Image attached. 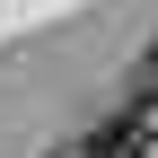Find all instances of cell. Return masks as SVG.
Returning a JSON list of instances; mask_svg holds the SVG:
<instances>
[{"instance_id":"1","label":"cell","mask_w":158,"mask_h":158,"mask_svg":"<svg viewBox=\"0 0 158 158\" xmlns=\"http://www.w3.org/2000/svg\"><path fill=\"white\" fill-rule=\"evenodd\" d=\"M79 158H149V132H141V114H106V123L79 141Z\"/></svg>"},{"instance_id":"2","label":"cell","mask_w":158,"mask_h":158,"mask_svg":"<svg viewBox=\"0 0 158 158\" xmlns=\"http://www.w3.org/2000/svg\"><path fill=\"white\" fill-rule=\"evenodd\" d=\"M132 97H141V106H158V53H141V70H132Z\"/></svg>"}]
</instances>
